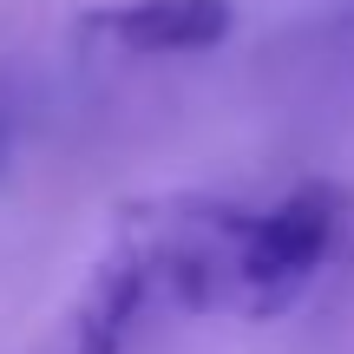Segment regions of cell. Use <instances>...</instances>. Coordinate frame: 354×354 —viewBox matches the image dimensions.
Segmentation results:
<instances>
[{
	"instance_id": "obj_4",
	"label": "cell",
	"mask_w": 354,
	"mask_h": 354,
	"mask_svg": "<svg viewBox=\"0 0 354 354\" xmlns=\"http://www.w3.org/2000/svg\"><path fill=\"white\" fill-rule=\"evenodd\" d=\"M7 151H13V125H7V112H0V165H7Z\"/></svg>"
},
{
	"instance_id": "obj_1",
	"label": "cell",
	"mask_w": 354,
	"mask_h": 354,
	"mask_svg": "<svg viewBox=\"0 0 354 354\" xmlns=\"http://www.w3.org/2000/svg\"><path fill=\"white\" fill-rule=\"evenodd\" d=\"M354 223V197L342 184H302L282 203L250 216V236H243V263H236V308L243 315H282L308 295V282L328 269V256L342 250Z\"/></svg>"
},
{
	"instance_id": "obj_3",
	"label": "cell",
	"mask_w": 354,
	"mask_h": 354,
	"mask_svg": "<svg viewBox=\"0 0 354 354\" xmlns=\"http://www.w3.org/2000/svg\"><path fill=\"white\" fill-rule=\"evenodd\" d=\"M86 39H105L138 59H184V53H216L236 33L230 0H112V7L79 20Z\"/></svg>"
},
{
	"instance_id": "obj_2",
	"label": "cell",
	"mask_w": 354,
	"mask_h": 354,
	"mask_svg": "<svg viewBox=\"0 0 354 354\" xmlns=\"http://www.w3.org/2000/svg\"><path fill=\"white\" fill-rule=\"evenodd\" d=\"M158 302H171L165 282V256H158V236L138 210L118 223V243L105 250V263L92 269V282L79 289L73 322H66V354H125L131 335L145 328Z\"/></svg>"
}]
</instances>
